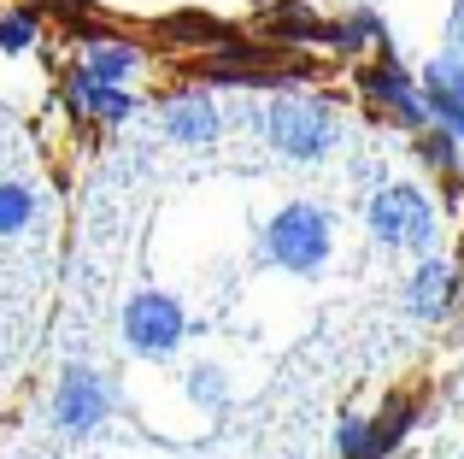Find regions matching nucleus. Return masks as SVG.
Segmentation results:
<instances>
[{"mask_svg":"<svg viewBox=\"0 0 464 459\" xmlns=\"http://www.w3.org/2000/svg\"><path fill=\"white\" fill-rule=\"evenodd\" d=\"M265 259H276L283 271H317V265L329 259V219L312 207V200H295V207H283L265 230Z\"/></svg>","mask_w":464,"mask_h":459,"instance_id":"obj_1","label":"nucleus"},{"mask_svg":"<svg viewBox=\"0 0 464 459\" xmlns=\"http://www.w3.org/2000/svg\"><path fill=\"white\" fill-rule=\"evenodd\" d=\"M364 224H371V236L382 241V248H430L435 241V212L411 183H394V189H382V195H371Z\"/></svg>","mask_w":464,"mask_h":459,"instance_id":"obj_2","label":"nucleus"},{"mask_svg":"<svg viewBox=\"0 0 464 459\" xmlns=\"http://www.w3.org/2000/svg\"><path fill=\"white\" fill-rule=\"evenodd\" d=\"M265 136L288 160H324L329 142H335V112L324 101H276L265 112Z\"/></svg>","mask_w":464,"mask_h":459,"instance_id":"obj_3","label":"nucleus"},{"mask_svg":"<svg viewBox=\"0 0 464 459\" xmlns=\"http://www.w3.org/2000/svg\"><path fill=\"white\" fill-rule=\"evenodd\" d=\"M182 330H188L182 307L170 295H159V288H141V295L124 307V342L136 347L141 359H165L170 347L182 342Z\"/></svg>","mask_w":464,"mask_h":459,"instance_id":"obj_4","label":"nucleus"},{"mask_svg":"<svg viewBox=\"0 0 464 459\" xmlns=\"http://www.w3.org/2000/svg\"><path fill=\"white\" fill-rule=\"evenodd\" d=\"M106 383L94 377V371H65V383H59V401H53V418L59 430H71V436H89L94 425L106 418Z\"/></svg>","mask_w":464,"mask_h":459,"instance_id":"obj_5","label":"nucleus"},{"mask_svg":"<svg viewBox=\"0 0 464 459\" xmlns=\"http://www.w3.org/2000/svg\"><path fill=\"white\" fill-rule=\"evenodd\" d=\"M447 300H453V271H447L441 259H423L418 277L406 283V312L411 318H441Z\"/></svg>","mask_w":464,"mask_h":459,"instance_id":"obj_6","label":"nucleus"},{"mask_svg":"<svg viewBox=\"0 0 464 459\" xmlns=\"http://www.w3.org/2000/svg\"><path fill=\"white\" fill-rule=\"evenodd\" d=\"M71 106H77V112H89V118H106V124H118V118L136 112V101H130L118 83H94V77H77V83H71Z\"/></svg>","mask_w":464,"mask_h":459,"instance_id":"obj_7","label":"nucleus"},{"mask_svg":"<svg viewBox=\"0 0 464 459\" xmlns=\"http://www.w3.org/2000/svg\"><path fill=\"white\" fill-rule=\"evenodd\" d=\"M423 101H430V118H447L464 101V65L459 59H435L423 71Z\"/></svg>","mask_w":464,"mask_h":459,"instance_id":"obj_8","label":"nucleus"},{"mask_svg":"<svg viewBox=\"0 0 464 459\" xmlns=\"http://www.w3.org/2000/svg\"><path fill=\"white\" fill-rule=\"evenodd\" d=\"M136 65H141V54L130 42H94L82 54V77H94V83H124Z\"/></svg>","mask_w":464,"mask_h":459,"instance_id":"obj_9","label":"nucleus"},{"mask_svg":"<svg viewBox=\"0 0 464 459\" xmlns=\"http://www.w3.org/2000/svg\"><path fill=\"white\" fill-rule=\"evenodd\" d=\"M165 130H170L177 142H212V136H218V112H212L206 101H177V106L165 112Z\"/></svg>","mask_w":464,"mask_h":459,"instance_id":"obj_10","label":"nucleus"},{"mask_svg":"<svg viewBox=\"0 0 464 459\" xmlns=\"http://www.w3.org/2000/svg\"><path fill=\"white\" fill-rule=\"evenodd\" d=\"M359 89H364V101L400 106V101H406V94H411V77H406V71H400L394 59L382 54V65H376V71H364V77H359Z\"/></svg>","mask_w":464,"mask_h":459,"instance_id":"obj_11","label":"nucleus"},{"mask_svg":"<svg viewBox=\"0 0 464 459\" xmlns=\"http://www.w3.org/2000/svg\"><path fill=\"white\" fill-rule=\"evenodd\" d=\"M265 24H271L276 35H288V42H317V35H329L324 24H317V12H306V6H288V0L265 12Z\"/></svg>","mask_w":464,"mask_h":459,"instance_id":"obj_12","label":"nucleus"},{"mask_svg":"<svg viewBox=\"0 0 464 459\" xmlns=\"http://www.w3.org/2000/svg\"><path fill=\"white\" fill-rule=\"evenodd\" d=\"M411 425V406H394V413H382L376 425H364V448H359V459H382L388 448L400 442V430Z\"/></svg>","mask_w":464,"mask_h":459,"instance_id":"obj_13","label":"nucleus"},{"mask_svg":"<svg viewBox=\"0 0 464 459\" xmlns=\"http://www.w3.org/2000/svg\"><path fill=\"white\" fill-rule=\"evenodd\" d=\"M35 219V189L24 183H0V236H18Z\"/></svg>","mask_w":464,"mask_h":459,"instance_id":"obj_14","label":"nucleus"},{"mask_svg":"<svg viewBox=\"0 0 464 459\" xmlns=\"http://www.w3.org/2000/svg\"><path fill=\"white\" fill-rule=\"evenodd\" d=\"M159 30L170 35V42H218V18H200V12H177V18H165Z\"/></svg>","mask_w":464,"mask_h":459,"instance_id":"obj_15","label":"nucleus"},{"mask_svg":"<svg viewBox=\"0 0 464 459\" xmlns=\"http://www.w3.org/2000/svg\"><path fill=\"white\" fill-rule=\"evenodd\" d=\"M335 35V47H364V42H382V18L376 12H353L341 30H329Z\"/></svg>","mask_w":464,"mask_h":459,"instance_id":"obj_16","label":"nucleus"},{"mask_svg":"<svg viewBox=\"0 0 464 459\" xmlns=\"http://www.w3.org/2000/svg\"><path fill=\"white\" fill-rule=\"evenodd\" d=\"M30 42H35V12H6V18H0V47L18 54V47H30Z\"/></svg>","mask_w":464,"mask_h":459,"instance_id":"obj_17","label":"nucleus"},{"mask_svg":"<svg viewBox=\"0 0 464 459\" xmlns=\"http://www.w3.org/2000/svg\"><path fill=\"white\" fill-rule=\"evenodd\" d=\"M453 148H459V136H453V130H447V124L435 130V136H423V160H430V165H441V171H447V165L459 160Z\"/></svg>","mask_w":464,"mask_h":459,"instance_id":"obj_18","label":"nucleus"},{"mask_svg":"<svg viewBox=\"0 0 464 459\" xmlns=\"http://www.w3.org/2000/svg\"><path fill=\"white\" fill-rule=\"evenodd\" d=\"M194 401L218 406V371H212V366H200V371H194Z\"/></svg>","mask_w":464,"mask_h":459,"instance_id":"obj_19","label":"nucleus"},{"mask_svg":"<svg viewBox=\"0 0 464 459\" xmlns=\"http://www.w3.org/2000/svg\"><path fill=\"white\" fill-rule=\"evenodd\" d=\"M359 448H364V425H359V418H347V425H341V454L359 459Z\"/></svg>","mask_w":464,"mask_h":459,"instance_id":"obj_20","label":"nucleus"},{"mask_svg":"<svg viewBox=\"0 0 464 459\" xmlns=\"http://www.w3.org/2000/svg\"><path fill=\"white\" fill-rule=\"evenodd\" d=\"M441 124H447V130H453V136L464 142V101H459V106H453V112H447V118H441Z\"/></svg>","mask_w":464,"mask_h":459,"instance_id":"obj_21","label":"nucleus"},{"mask_svg":"<svg viewBox=\"0 0 464 459\" xmlns=\"http://www.w3.org/2000/svg\"><path fill=\"white\" fill-rule=\"evenodd\" d=\"M453 30H459V42H464V0H459V24H453Z\"/></svg>","mask_w":464,"mask_h":459,"instance_id":"obj_22","label":"nucleus"}]
</instances>
